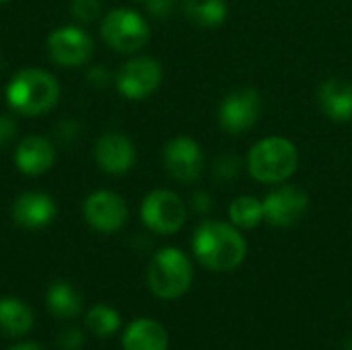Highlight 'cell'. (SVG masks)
Listing matches in <instances>:
<instances>
[{"label": "cell", "mask_w": 352, "mask_h": 350, "mask_svg": "<svg viewBox=\"0 0 352 350\" xmlns=\"http://www.w3.org/2000/svg\"><path fill=\"white\" fill-rule=\"evenodd\" d=\"M198 262L212 272H231L241 266L248 254L243 235L227 223L204 221L192 239Z\"/></svg>", "instance_id": "6da1fadb"}, {"label": "cell", "mask_w": 352, "mask_h": 350, "mask_svg": "<svg viewBox=\"0 0 352 350\" xmlns=\"http://www.w3.org/2000/svg\"><path fill=\"white\" fill-rule=\"evenodd\" d=\"M58 99L60 85L56 76L41 68L19 70L6 87V101L10 109L27 118L47 113L50 109H54Z\"/></svg>", "instance_id": "7a4b0ae2"}, {"label": "cell", "mask_w": 352, "mask_h": 350, "mask_svg": "<svg viewBox=\"0 0 352 350\" xmlns=\"http://www.w3.org/2000/svg\"><path fill=\"white\" fill-rule=\"evenodd\" d=\"M248 171L260 184H283L287 182L299 165L297 146L283 138L270 136L256 142L248 153Z\"/></svg>", "instance_id": "3957f363"}, {"label": "cell", "mask_w": 352, "mask_h": 350, "mask_svg": "<svg viewBox=\"0 0 352 350\" xmlns=\"http://www.w3.org/2000/svg\"><path fill=\"white\" fill-rule=\"evenodd\" d=\"M146 278L159 299H177L192 285V264L184 252L165 248L151 260Z\"/></svg>", "instance_id": "277c9868"}, {"label": "cell", "mask_w": 352, "mask_h": 350, "mask_svg": "<svg viewBox=\"0 0 352 350\" xmlns=\"http://www.w3.org/2000/svg\"><path fill=\"white\" fill-rule=\"evenodd\" d=\"M101 37L116 52L134 54L148 43L151 27L136 10L116 8L105 14L101 23Z\"/></svg>", "instance_id": "5b68a950"}, {"label": "cell", "mask_w": 352, "mask_h": 350, "mask_svg": "<svg viewBox=\"0 0 352 350\" xmlns=\"http://www.w3.org/2000/svg\"><path fill=\"white\" fill-rule=\"evenodd\" d=\"M140 217L151 231L159 235H171L184 227L188 219V208L175 192L155 190L142 200Z\"/></svg>", "instance_id": "8992f818"}, {"label": "cell", "mask_w": 352, "mask_h": 350, "mask_svg": "<svg viewBox=\"0 0 352 350\" xmlns=\"http://www.w3.org/2000/svg\"><path fill=\"white\" fill-rule=\"evenodd\" d=\"M262 116V97L252 87L231 91L219 105V126L227 134H243L252 130Z\"/></svg>", "instance_id": "52a82bcc"}, {"label": "cell", "mask_w": 352, "mask_h": 350, "mask_svg": "<svg viewBox=\"0 0 352 350\" xmlns=\"http://www.w3.org/2000/svg\"><path fill=\"white\" fill-rule=\"evenodd\" d=\"M163 80V68L155 58L136 56L128 60L116 74L118 91L132 101L151 97Z\"/></svg>", "instance_id": "ba28073f"}, {"label": "cell", "mask_w": 352, "mask_h": 350, "mask_svg": "<svg viewBox=\"0 0 352 350\" xmlns=\"http://www.w3.org/2000/svg\"><path fill=\"white\" fill-rule=\"evenodd\" d=\"M163 165L179 184H194L204 171V155L200 144L190 136H175L163 149Z\"/></svg>", "instance_id": "9c48e42d"}, {"label": "cell", "mask_w": 352, "mask_h": 350, "mask_svg": "<svg viewBox=\"0 0 352 350\" xmlns=\"http://www.w3.org/2000/svg\"><path fill=\"white\" fill-rule=\"evenodd\" d=\"M262 206H264V221L270 223L272 227L285 229V227H293L305 217L309 208V196L297 186H280L264 198Z\"/></svg>", "instance_id": "30bf717a"}, {"label": "cell", "mask_w": 352, "mask_h": 350, "mask_svg": "<svg viewBox=\"0 0 352 350\" xmlns=\"http://www.w3.org/2000/svg\"><path fill=\"white\" fill-rule=\"evenodd\" d=\"M47 52L50 58L66 68L80 66L91 60L93 56V39L80 27H60L50 33L47 37Z\"/></svg>", "instance_id": "8fae6325"}, {"label": "cell", "mask_w": 352, "mask_h": 350, "mask_svg": "<svg viewBox=\"0 0 352 350\" xmlns=\"http://www.w3.org/2000/svg\"><path fill=\"white\" fill-rule=\"evenodd\" d=\"M85 219L95 231L116 233L128 221V206L120 194L99 190L85 200Z\"/></svg>", "instance_id": "7c38bea8"}, {"label": "cell", "mask_w": 352, "mask_h": 350, "mask_svg": "<svg viewBox=\"0 0 352 350\" xmlns=\"http://www.w3.org/2000/svg\"><path fill=\"white\" fill-rule=\"evenodd\" d=\"M95 161L105 173L122 175L134 167L136 149L126 134L105 132L95 144Z\"/></svg>", "instance_id": "4fadbf2b"}, {"label": "cell", "mask_w": 352, "mask_h": 350, "mask_svg": "<svg viewBox=\"0 0 352 350\" xmlns=\"http://www.w3.org/2000/svg\"><path fill=\"white\" fill-rule=\"evenodd\" d=\"M56 202L41 192H25L12 204V221L23 229H43L56 219Z\"/></svg>", "instance_id": "5bb4252c"}, {"label": "cell", "mask_w": 352, "mask_h": 350, "mask_svg": "<svg viewBox=\"0 0 352 350\" xmlns=\"http://www.w3.org/2000/svg\"><path fill=\"white\" fill-rule=\"evenodd\" d=\"M54 161H56L54 144L39 134H31L23 138L14 151V163L19 171L31 177L43 175L45 171H50Z\"/></svg>", "instance_id": "9a60e30c"}, {"label": "cell", "mask_w": 352, "mask_h": 350, "mask_svg": "<svg viewBox=\"0 0 352 350\" xmlns=\"http://www.w3.org/2000/svg\"><path fill=\"white\" fill-rule=\"evenodd\" d=\"M318 103L332 122H349L352 120V83L328 78L318 91Z\"/></svg>", "instance_id": "2e32d148"}, {"label": "cell", "mask_w": 352, "mask_h": 350, "mask_svg": "<svg viewBox=\"0 0 352 350\" xmlns=\"http://www.w3.org/2000/svg\"><path fill=\"white\" fill-rule=\"evenodd\" d=\"M122 344L124 350H167L169 336L159 322L140 318L126 328Z\"/></svg>", "instance_id": "e0dca14e"}, {"label": "cell", "mask_w": 352, "mask_h": 350, "mask_svg": "<svg viewBox=\"0 0 352 350\" xmlns=\"http://www.w3.org/2000/svg\"><path fill=\"white\" fill-rule=\"evenodd\" d=\"M33 328L31 309L19 299H0V330L8 336H23Z\"/></svg>", "instance_id": "ac0fdd59"}, {"label": "cell", "mask_w": 352, "mask_h": 350, "mask_svg": "<svg viewBox=\"0 0 352 350\" xmlns=\"http://www.w3.org/2000/svg\"><path fill=\"white\" fill-rule=\"evenodd\" d=\"M184 12L190 23L212 29L225 23L229 8L225 0H184Z\"/></svg>", "instance_id": "d6986e66"}, {"label": "cell", "mask_w": 352, "mask_h": 350, "mask_svg": "<svg viewBox=\"0 0 352 350\" xmlns=\"http://www.w3.org/2000/svg\"><path fill=\"white\" fill-rule=\"evenodd\" d=\"M47 305H50L52 314H56L58 318H74L80 314L82 297L76 293L74 287H70L66 283H56L47 291Z\"/></svg>", "instance_id": "ffe728a7"}, {"label": "cell", "mask_w": 352, "mask_h": 350, "mask_svg": "<svg viewBox=\"0 0 352 350\" xmlns=\"http://www.w3.org/2000/svg\"><path fill=\"white\" fill-rule=\"evenodd\" d=\"M229 219L239 229H254L264 221V206L254 196H239L229 206Z\"/></svg>", "instance_id": "44dd1931"}, {"label": "cell", "mask_w": 352, "mask_h": 350, "mask_svg": "<svg viewBox=\"0 0 352 350\" xmlns=\"http://www.w3.org/2000/svg\"><path fill=\"white\" fill-rule=\"evenodd\" d=\"M122 320L120 314L116 309H111L109 305H95L89 314H87V326L93 334L107 338L113 332H118Z\"/></svg>", "instance_id": "7402d4cb"}, {"label": "cell", "mask_w": 352, "mask_h": 350, "mask_svg": "<svg viewBox=\"0 0 352 350\" xmlns=\"http://www.w3.org/2000/svg\"><path fill=\"white\" fill-rule=\"evenodd\" d=\"M239 169H241V163H239L237 157H233V155H221L214 161L212 175H214L217 182H231L233 177L239 175Z\"/></svg>", "instance_id": "603a6c76"}, {"label": "cell", "mask_w": 352, "mask_h": 350, "mask_svg": "<svg viewBox=\"0 0 352 350\" xmlns=\"http://www.w3.org/2000/svg\"><path fill=\"white\" fill-rule=\"evenodd\" d=\"M72 17L80 23H91L99 17L101 12V2L99 0H72L70 2Z\"/></svg>", "instance_id": "cb8c5ba5"}, {"label": "cell", "mask_w": 352, "mask_h": 350, "mask_svg": "<svg viewBox=\"0 0 352 350\" xmlns=\"http://www.w3.org/2000/svg\"><path fill=\"white\" fill-rule=\"evenodd\" d=\"M16 138V122L10 116H0V151L10 146Z\"/></svg>", "instance_id": "d4e9b609"}, {"label": "cell", "mask_w": 352, "mask_h": 350, "mask_svg": "<svg viewBox=\"0 0 352 350\" xmlns=\"http://www.w3.org/2000/svg\"><path fill=\"white\" fill-rule=\"evenodd\" d=\"M82 342H85V336H82V332L76 330V328H70V330H66V332L60 336V347L64 350L80 349Z\"/></svg>", "instance_id": "484cf974"}, {"label": "cell", "mask_w": 352, "mask_h": 350, "mask_svg": "<svg viewBox=\"0 0 352 350\" xmlns=\"http://www.w3.org/2000/svg\"><path fill=\"white\" fill-rule=\"evenodd\" d=\"M144 4H146V10L159 19H165L173 10V0H146Z\"/></svg>", "instance_id": "4316f807"}, {"label": "cell", "mask_w": 352, "mask_h": 350, "mask_svg": "<svg viewBox=\"0 0 352 350\" xmlns=\"http://www.w3.org/2000/svg\"><path fill=\"white\" fill-rule=\"evenodd\" d=\"M192 208L196 212H210L212 210V196L208 192H198L192 196Z\"/></svg>", "instance_id": "83f0119b"}, {"label": "cell", "mask_w": 352, "mask_h": 350, "mask_svg": "<svg viewBox=\"0 0 352 350\" xmlns=\"http://www.w3.org/2000/svg\"><path fill=\"white\" fill-rule=\"evenodd\" d=\"M87 78H89L95 87H105V85L109 83V72H107L105 66H95V68L89 70Z\"/></svg>", "instance_id": "f1b7e54d"}, {"label": "cell", "mask_w": 352, "mask_h": 350, "mask_svg": "<svg viewBox=\"0 0 352 350\" xmlns=\"http://www.w3.org/2000/svg\"><path fill=\"white\" fill-rule=\"evenodd\" d=\"M10 350H45V349H41V347H37V344H31V342H23V344L12 347Z\"/></svg>", "instance_id": "f546056e"}, {"label": "cell", "mask_w": 352, "mask_h": 350, "mask_svg": "<svg viewBox=\"0 0 352 350\" xmlns=\"http://www.w3.org/2000/svg\"><path fill=\"white\" fill-rule=\"evenodd\" d=\"M346 350H352V338L349 340V344H346Z\"/></svg>", "instance_id": "4dcf8cb0"}, {"label": "cell", "mask_w": 352, "mask_h": 350, "mask_svg": "<svg viewBox=\"0 0 352 350\" xmlns=\"http://www.w3.org/2000/svg\"><path fill=\"white\" fill-rule=\"evenodd\" d=\"M4 2H8V0H0V4H4Z\"/></svg>", "instance_id": "1f68e13d"}, {"label": "cell", "mask_w": 352, "mask_h": 350, "mask_svg": "<svg viewBox=\"0 0 352 350\" xmlns=\"http://www.w3.org/2000/svg\"><path fill=\"white\" fill-rule=\"evenodd\" d=\"M0 68H2V58H0Z\"/></svg>", "instance_id": "d6a6232c"}, {"label": "cell", "mask_w": 352, "mask_h": 350, "mask_svg": "<svg viewBox=\"0 0 352 350\" xmlns=\"http://www.w3.org/2000/svg\"><path fill=\"white\" fill-rule=\"evenodd\" d=\"M140 2H146V0H140Z\"/></svg>", "instance_id": "836d02e7"}]
</instances>
